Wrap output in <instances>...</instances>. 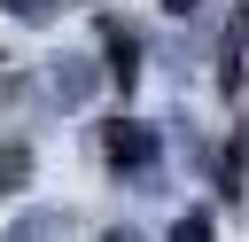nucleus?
I'll return each instance as SVG.
<instances>
[{
	"label": "nucleus",
	"mask_w": 249,
	"mask_h": 242,
	"mask_svg": "<svg viewBox=\"0 0 249 242\" xmlns=\"http://www.w3.org/2000/svg\"><path fill=\"white\" fill-rule=\"evenodd\" d=\"M101 164H109L117 180L148 187V180H156V164H163V133H156V125H140V117H109V125H101Z\"/></svg>",
	"instance_id": "obj_1"
},
{
	"label": "nucleus",
	"mask_w": 249,
	"mask_h": 242,
	"mask_svg": "<svg viewBox=\"0 0 249 242\" xmlns=\"http://www.w3.org/2000/svg\"><path fill=\"white\" fill-rule=\"evenodd\" d=\"M93 86H101V70H93L86 55H54V62H47V101H62V109H78V101H86Z\"/></svg>",
	"instance_id": "obj_2"
},
{
	"label": "nucleus",
	"mask_w": 249,
	"mask_h": 242,
	"mask_svg": "<svg viewBox=\"0 0 249 242\" xmlns=\"http://www.w3.org/2000/svg\"><path fill=\"white\" fill-rule=\"evenodd\" d=\"M101 47H109V78H117V86H140V39H132L117 16L101 23Z\"/></svg>",
	"instance_id": "obj_3"
},
{
	"label": "nucleus",
	"mask_w": 249,
	"mask_h": 242,
	"mask_svg": "<svg viewBox=\"0 0 249 242\" xmlns=\"http://www.w3.org/2000/svg\"><path fill=\"white\" fill-rule=\"evenodd\" d=\"M62 234H70V211H23L0 242H62Z\"/></svg>",
	"instance_id": "obj_4"
},
{
	"label": "nucleus",
	"mask_w": 249,
	"mask_h": 242,
	"mask_svg": "<svg viewBox=\"0 0 249 242\" xmlns=\"http://www.w3.org/2000/svg\"><path fill=\"white\" fill-rule=\"evenodd\" d=\"M23 180H31V148H23V141H8V148H0V195H16Z\"/></svg>",
	"instance_id": "obj_5"
},
{
	"label": "nucleus",
	"mask_w": 249,
	"mask_h": 242,
	"mask_svg": "<svg viewBox=\"0 0 249 242\" xmlns=\"http://www.w3.org/2000/svg\"><path fill=\"white\" fill-rule=\"evenodd\" d=\"M0 8H8L16 23H54V16H62V0H0Z\"/></svg>",
	"instance_id": "obj_6"
},
{
	"label": "nucleus",
	"mask_w": 249,
	"mask_h": 242,
	"mask_svg": "<svg viewBox=\"0 0 249 242\" xmlns=\"http://www.w3.org/2000/svg\"><path fill=\"white\" fill-rule=\"evenodd\" d=\"M171 242H210V219H202V211H179V219H171Z\"/></svg>",
	"instance_id": "obj_7"
},
{
	"label": "nucleus",
	"mask_w": 249,
	"mask_h": 242,
	"mask_svg": "<svg viewBox=\"0 0 249 242\" xmlns=\"http://www.w3.org/2000/svg\"><path fill=\"white\" fill-rule=\"evenodd\" d=\"M101 242H148V234H132V226H109V234H101Z\"/></svg>",
	"instance_id": "obj_8"
},
{
	"label": "nucleus",
	"mask_w": 249,
	"mask_h": 242,
	"mask_svg": "<svg viewBox=\"0 0 249 242\" xmlns=\"http://www.w3.org/2000/svg\"><path fill=\"white\" fill-rule=\"evenodd\" d=\"M163 8H171V16H195V8H202V0H163Z\"/></svg>",
	"instance_id": "obj_9"
}]
</instances>
